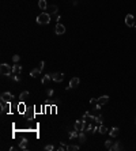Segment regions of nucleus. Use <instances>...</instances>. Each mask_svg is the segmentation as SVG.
I'll list each match as a JSON object with an SVG mask.
<instances>
[{
    "label": "nucleus",
    "mask_w": 136,
    "mask_h": 151,
    "mask_svg": "<svg viewBox=\"0 0 136 151\" xmlns=\"http://www.w3.org/2000/svg\"><path fill=\"white\" fill-rule=\"evenodd\" d=\"M67 150H68V151H78V150H79V146H75V144H69V146H67Z\"/></svg>",
    "instance_id": "21"
},
{
    "label": "nucleus",
    "mask_w": 136,
    "mask_h": 151,
    "mask_svg": "<svg viewBox=\"0 0 136 151\" xmlns=\"http://www.w3.org/2000/svg\"><path fill=\"white\" fill-rule=\"evenodd\" d=\"M135 124H136V118H135Z\"/></svg>",
    "instance_id": "33"
},
{
    "label": "nucleus",
    "mask_w": 136,
    "mask_h": 151,
    "mask_svg": "<svg viewBox=\"0 0 136 151\" xmlns=\"http://www.w3.org/2000/svg\"><path fill=\"white\" fill-rule=\"evenodd\" d=\"M50 79H52V75H50V74H46L45 76L42 78V80H41V82H42V85H48V82H49Z\"/></svg>",
    "instance_id": "16"
},
{
    "label": "nucleus",
    "mask_w": 136,
    "mask_h": 151,
    "mask_svg": "<svg viewBox=\"0 0 136 151\" xmlns=\"http://www.w3.org/2000/svg\"><path fill=\"white\" fill-rule=\"evenodd\" d=\"M22 72V67L18 64V63H15V64L12 65V74L14 75H19Z\"/></svg>",
    "instance_id": "9"
},
{
    "label": "nucleus",
    "mask_w": 136,
    "mask_h": 151,
    "mask_svg": "<svg viewBox=\"0 0 136 151\" xmlns=\"http://www.w3.org/2000/svg\"><path fill=\"white\" fill-rule=\"evenodd\" d=\"M98 132H99V133H102V135H105L106 132H109V129L106 128V127L103 125V124H99V127H98Z\"/></svg>",
    "instance_id": "13"
},
{
    "label": "nucleus",
    "mask_w": 136,
    "mask_h": 151,
    "mask_svg": "<svg viewBox=\"0 0 136 151\" xmlns=\"http://www.w3.org/2000/svg\"><path fill=\"white\" fill-rule=\"evenodd\" d=\"M19 60H21V56H19V54H14L12 56V61L14 63H18Z\"/></svg>",
    "instance_id": "27"
},
{
    "label": "nucleus",
    "mask_w": 136,
    "mask_h": 151,
    "mask_svg": "<svg viewBox=\"0 0 136 151\" xmlns=\"http://www.w3.org/2000/svg\"><path fill=\"white\" fill-rule=\"evenodd\" d=\"M54 33L57 34V36H61V34L65 33V26L63 25V23H57L56 27H54Z\"/></svg>",
    "instance_id": "5"
},
{
    "label": "nucleus",
    "mask_w": 136,
    "mask_h": 151,
    "mask_svg": "<svg viewBox=\"0 0 136 151\" xmlns=\"http://www.w3.org/2000/svg\"><path fill=\"white\" fill-rule=\"evenodd\" d=\"M10 103L11 102H7V101H4V100H0V105H1V113L3 114H5L7 110L10 109Z\"/></svg>",
    "instance_id": "7"
},
{
    "label": "nucleus",
    "mask_w": 136,
    "mask_h": 151,
    "mask_svg": "<svg viewBox=\"0 0 136 151\" xmlns=\"http://www.w3.org/2000/svg\"><path fill=\"white\" fill-rule=\"evenodd\" d=\"M78 136H79V132H78L76 129H75L74 132L69 133V139H75V138H78Z\"/></svg>",
    "instance_id": "25"
},
{
    "label": "nucleus",
    "mask_w": 136,
    "mask_h": 151,
    "mask_svg": "<svg viewBox=\"0 0 136 151\" xmlns=\"http://www.w3.org/2000/svg\"><path fill=\"white\" fill-rule=\"evenodd\" d=\"M44 149H45L46 151H53V150H54V147H53V144H48V146H45Z\"/></svg>",
    "instance_id": "28"
},
{
    "label": "nucleus",
    "mask_w": 136,
    "mask_h": 151,
    "mask_svg": "<svg viewBox=\"0 0 136 151\" xmlns=\"http://www.w3.org/2000/svg\"><path fill=\"white\" fill-rule=\"evenodd\" d=\"M78 139L80 140V143H85V142H86V135H85V132H79V136H78Z\"/></svg>",
    "instance_id": "20"
},
{
    "label": "nucleus",
    "mask_w": 136,
    "mask_h": 151,
    "mask_svg": "<svg viewBox=\"0 0 136 151\" xmlns=\"http://www.w3.org/2000/svg\"><path fill=\"white\" fill-rule=\"evenodd\" d=\"M79 83H80V79L79 78H72L71 80H69V85H68V87H65L67 90H69V89H75V87H78L79 86Z\"/></svg>",
    "instance_id": "3"
},
{
    "label": "nucleus",
    "mask_w": 136,
    "mask_h": 151,
    "mask_svg": "<svg viewBox=\"0 0 136 151\" xmlns=\"http://www.w3.org/2000/svg\"><path fill=\"white\" fill-rule=\"evenodd\" d=\"M59 151H64V150H67V146H64V144H61V146L59 147V149H57Z\"/></svg>",
    "instance_id": "31"
},
{
    "label": "nucleus",
    "mask_w": 136,
    "mask_h": 151,
    "mask_svg": "<svg viewBox=\"0 0 136 151\" xmlns=\"http://www.w3.org/2000/svg\"><path fill=\"white\" fill-rule=\"evenodd\" d=\"M112 150L113 151H117V150H123V146L120 144V142H116L113 144V147H112Z\"/></svg>",
    "instance_id": "19"
},
{
    "label": "nucleus",
    "mask_w": 136,
    "mask_h": 151,
    "mask_svg": "<svg viewBox=\"0 0 136 151\" xmlns=\"http://www.w3.org/2000/svg\"><path fill=\"white\" fill-rule=\"evenodd\" d=\"M38 7L41 8V10H46V7H48L46 0H38Z\"/></svg>",
    "instance_id": "14"
},
{
    "label": "nucleus",
    "mask_w": 136,
    "mask_h": 151,
    "mask_svg": "<svg viewBox=\"0 0 136 151\" xmlns=\"http://www.w3.org/2000/svg\"><path fill=\"white\" fill-rule=\"evenodd\" d=\"M50 22V14L48 12H41V15L37 16V23L38 25H48V23Z\"/></svg>",
    "instance_id": "1"
},
{
    "label": "nucleus",
    "mask_w": 136,
    "mask_h": 151,
    "mask_svg": "<svg viewBox=\"0 0 136 151\" xmlns=\"http://www.w3.org/2000/svg\"><path fill=\"white\" fill-rule=\"evenodd\" d=\"M25 102H21V103H18V112H21V113H23L25 112Z\"/></svg>",
    "instance_id": "23"
},
{
    "label": "nucleus",
    "mask_w": 136,
    "mask_h": 151,
    "mask_svg": "<svg viewBox=\"0 0 136 151\" xmlns=\"http://www.w3.org/2000/svg\"><path fill=\"white\" fill-rule=\"evenodd\" d=\"M97 102H98V98H91V100H90L91 105H94V103H97Z\"/></svg>",
    "instance_id": "30"
},
{
    "label": "nucleus",
    "mask_w": 136,
    "mask_h": 151,
    "mask_svg": "<svg viewBox=\"0 0 136 151\" xmlns=\"http://www.w3.org/2000/svg\"><path fill=\"white\" fill-rule=\"evenodd\" d=\"M118 132H120V131H118V128H116V127H114V128H112L110 131H109V135H110L112 138H116V136L118 135Z\"/></svg>",
    "instance_id": "15"
},
{
    "label": "nucleus",
    "mask_w": 136,
    "mask_h": 151,
    "mask_svg": "<svg viewBox=\"0 0 136 151\" xmlns=\"http://www.w3.org/2000/svg\"><path fill=\"white\" fill-rule=\"evenodd\" d=\"M29 95H30V93H29V91H22L21 95H19V100H21V102H25V101L29 98Z\"/></svg>",
    "instance_id": "11"
},
{
    "label": "nucleus",
    "mask_w": 136,
    "mask_h": 151,
    "mask_svg": "<svg viewBox=\"0 0 136 151\" xmlns=\"http://www.w3.org/2000/svg\"><path fill=\"white\" fill-rule=\"evenodd\" d=\"M46 94H48V97H52V95L54 94V91L52 89H49V90H46Z\"/></svg>",
    "instance_id": "29"
},
{
    "label": "nucleus",
    "mask_w": 136,
    "mask_h": 151,
    "mask_svg": "<svg viewBox=\"0 0 136 151\" xmlns=\"http://www.w3.org/2000/svg\"><path fill=\"white\" fill-rule=\"evenodd\" d=\"M0 74L4 75V76H11V75H12V67H10L8 64L3 63V64L0 65Z\"/></svg>",
    "instance_id": "2"
},
{
    "label": "nucleus",
    "mask_w": 136,
    "mask_h": 151,
    "mask_svg": "<svg viewBox=\"0 0 136 151\" xmlns=\"http://www.w3.org/2000/svg\"><path fill=\"white\" fill-rule=\"evenodd\" d=\"M105 147L108 150H112V147H113V142H112V140H106L105 142Z\"/></svg>",
    "instance_id": "24"
},
{
    "label": "nucleus",
    "mask_w": 136,
    "mask_h": 151,
    "mask_svg": "<svg viewBox=\"0 0 136 151\" xmlns=\"http://www.w3.org/2000/svg\"><path fill=\"white\" fill-rule=\"evenodd\" d=\"M40 74H41V69H40L38 67H37V68L31 69V72H30V76H31V78H37Z\"/></svg>",
    "instance_id": "12"
},
{
    "label": "nucleus",
    "mask_w": 136,
    "mask_h": 151,
    "mask_svg": "<svg viewBox=\"0 0 136 151\" xmlns=\"http://www.w3.org/2000/svg\"><path fill=\"white\" fill-rule=\"evenodd\" d=\"M63 79H64V74H61V72H56V74H52V80H54L56 83L63 82Z\"/></svg>",
    "instance_id": "6"
},
{
    "label": "nucleus",
    "mask_w": 136,
    "mask_h": 151,
    "mask_svg": "<svg viewBox=\"0 0 136 151\" xmlns=\"http://www.w3.org/2000/svg\"><path fill=\"white\" fill-rule=\"evenodd\" d=\"M19 149L21 150H27V140H26V139H22V142L19 143Z\"/></svg>",
    "instance_id": "17"
},
{
    "label": "nucleus",
    "mask_w": 136,
    "mask_h": 151,
    "mask_svg": "<svg viewBox=\"0 0 136 151\" xmlns=\"http://www.w3.org/2000/svg\"><path fill=\"white\" fill-rule=\"evenodd\" d=\"M49 10H50V12H52V15H54V14H57V10H59V8H57V5H50V7H49Z\"/></svg>",
    "instance_id": "22"
},
{
    "label": "nucleus",
    "mask_w": 136,
    "mask_h": 151,
    "mask_svg": "<svg viewBox=\"0 0 136 151\" xmlns=\"http://www.w3.org/2000/svg\"><path fill=\"white\" fill-rule=\"evenodd\" d=\"M92 121H95L97 124H102V121H103V116L102 114H98V116H95L94 117V120Z\"/></svg>",
    "instance_id": "18"
},
{
    "label": "nucleus",
    "mask_w": 136,
    "mask_h": 151,
    "mask_svg": "<svg viewBox=\"0 0 136 151\" xmlns=\"http://www.w3.org/2000/svg\"><path fill=\"white\" fill-rule=\"evenodd\" d=\"M108 101H109L108 95H102V97L98 98V102L97 103H99V105H106V103H108Z\"/></svg>",
    "instance_id": "10"
},
{
    "label": "nucleus",
    "mask_w": 136,
    "mask_h": 151,
    "mask_svg": "<svg viewBox=\"0 0 136 151\" xmlns=\"http://www.w3.org/2000/svg\"><path fill=\"white\" fill-rule=\"evenodd\" d=\"M125 25L128 26V27H134L135 26V16L132 15V14H128V15L125 16Z\"/></svg>",
    "instance_id": "4"
},
{
    "label": "nucleus",
    "mask_w": 136,
    "mask_h": 151,
    "mask_svg": "<svg viewBox=\"0 0 136 151\" xmlns=\"http://www.w3.org/2000/svg\"><path fill=\"white\" fill-rule=\"evenodd\" d=\"M8 78H11V79H14L15 80V82H19V80H21V78H19V75H11V76H8Z\"/></svg>",
    "instance_id": "26"
},
{
    "label": "nucleus",
    "mask_w": 136,
    "mask_h": 151,
    "mask_svg": "<svg viewBox=\"0 0 136 151\" xmlns=\"http://www.w3.org/2000/svg\"><path fill=\"white\" fill-rule=\"evenodd\" d=\"M1 100L7 101V102H12L14 101V95L11 93H3L1 94Z\"/></svg>",
    "instance_id": "8"
},
{
    "label": "nucleus",
    "mask_w": 136,
    "mask_h": 151,
    "mask_svg": "<svg viewBox=\"0 0 136 151\" xmlns=\"http://www.w3.org/2000/svg\"><path fill=\"white\" fill-rule=\"evenodd\" d=\"M44 65H45V63H44V61H41V63H40V65H38V68L42 71V69H44Z\"/></svg>",
    "instance_id": "32"
}]
</instances>
